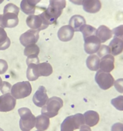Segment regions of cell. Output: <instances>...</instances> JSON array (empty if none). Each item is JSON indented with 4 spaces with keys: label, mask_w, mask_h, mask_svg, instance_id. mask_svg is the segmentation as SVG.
Here are the masks:
<instances>
[{
    "label": "cell",
    "mask_w": 123,
    "mask_h": 131,
    "mask_svg": "<svg viewBox=\"0 0 123 131\" xmlns=\"http://www.w3.org/2000/svg\"><path fill=\"white\" fill-rule=\"evenodd\" d=\"M28 26L33 30H43L49 26V23L44 17L42 13L39 15H30L26 19Z\"/></svg>",
    "instance_id": "7"
},
{
    "label": "cell",
    "mask_w": 123,
    "mask_h": 131,
    "mask_svg": "<svg viewBox=\"0 0 123 131\" xmlns=\"http://www.w3.org/2000/svg\"><path fill=\"white\" fill-rule=\"evenodd\" d=\"M39 71L40 77H48L53 73V68L48 62H42L39 64Z\"/></svg>",
    "instance_id": "26"
},
{
    "label": "cell",
    "mask_w": 123,
    "mask_h": 131,
    "mask_svg": "<svg viewBox=\"0 0 123 131\" xmlns=\"http://www.w3.org/2000/svg\"><path fill=\"white\" fill-rule=\"evenodd\" d=\"M16 105V99L10 93L0 96V112H8L13 110Z\"/></svg>",
    "instance_id": "12"
},
{
    "label": "cell",
    "mask_w": 123,
    "mask_h": 131,
    "mask_svg": "<svg viewBox=\"0 0 123 131\" xmlns=\"http://www.w3.org/2000/svg\"><path fill=\"white\" fill-rule=\"evenodd\" d=\"M100 57L97 55H94V54L89 55L86 60L87 66L91 71H98L100 70Z\"/></svg>",
    "instance_id": "22"
},
{
    "label": "cell",
    "mask_w": 123,
    "mask_h": 131,
    "mask_svg": "<svg viewBox=\"0 0 123 131\" xmlns=\"http://www.w3.org/2000/svg\"><path fill=\"white\" fill-rule=\"evenodd\" d=\"M110 53L113 56L118 55L123 51V41L117 37H114V39L109 44Z\"/></svg>",
    "instance_id": "20"
},
{
    "label": "cell",
    "mask_w": 123,
    "mask_h": 131,
    "mask_svg": "<svg viewBox=\"0 0 123 131\" xmlns=\"http://www.w3.org/2000/svg\"><path fill=\"white\" fill-rule=\"evenodd\" d=\"M32 85L28 81H23L15 84L11 88V94L16 99L26 98L31 94Z\"/></svg>",
    "instance_id": "6"
},
{
    "label": "cell",
    "mask_w": 123,
    "mask_h": 131,
    "mask_svg": "<svg viewBox=\"0 0 123 131\" xmlns=\"http://www.w3.org/2000/svg\"><path fill=\"white\" fill-rule=\"evenodd\" d=\"M39 59L38 57L28 58L26 59V64L28 65L26 77L30 81H35L40 77L39 71Z\"/></svg>",
    "instance_id": "9"
},
{
    "label": "cell",
    "mask_w": 123,
    "mask_h": 131,
    "mask_svg": "<svg viewBox=\"0 0 123 131\" xmlns=\"http://www.w3.org/2000/svg\"><path fill=\"white\" fill-rule=\"evenodd\" d=\"M112 33L114 37H117L123 41V25L113 29Z\"/></svg>",
    "instance_id": "29"
},
{
    "label": "cell",
    "mask_w": 123,
    "mask_h": 131,
    "mask_svg": "<svg viewBox=\"0 0 123 131\" xmlns=\"http://www.w3.org/2000/svg\"><path fill=\"white\" fill-rule=\"evenodd\" d=\"M3 2H4V0H0V4H2Z\"/></svg>",
    "instance_id": "38"
},
{
    "label": "cell",
    "mask_w": 123,
    "mask_h": 131,
    "mask_svg": "<svg viewBox=\"0 0 123 131\" xmlns=\"http://www.w3.org/2000/svg\"><path fill=\"white\" fill-rule=\"evenodd\" d=\"M84 50L87 53L90 55L97 53L101 46V41L96 35L89 36L84 39Z\"/></svg>",
    "instance_id": "10"
},
{
    "label": "cell",
    "mask_w": 123,
    "mask_h": 131,
    "mask_svg": "<svg viewBox=\"0 0 123 131\" xmlns=\"http://www.w3.org/2000/svg\"><path fill=\"white\" fill-rule=\"evenodd\" d=\"M96 36L100 39L101 43H105L112 37V30L105 25H101L96 29Z\"/></svg>",
    "instance_id": "18"
},
{
    "label": "cell",
    "mask_w": 123,
    "mask_h": 131,
    "mask_svg": "<svg viewBox=\"0 0 123 131\" xmlns=\"http://www.w3.org/2000/svg\"><path fill=\"white\" fill-rule=\"evenodd\" d=\"M19 8L13 3H8L4 7L3 14H0V27L14 28L19 23Z\"/></svg>",
    "instance_id": "1"
},
{
    "label": "cell",
    "mask_w": 123,
    "mask_h": 131,
    "mask_svg": "<svg viewBox=\"0 0 123 131\" xmlns=\"http://www.w3.org/2000/svg\"><path fill=\"white\" fill-rule=\"evenodd\" d=\"M112 131H123V124L121 123H116L112 127Z\"/></svg>",
    "instance_id": "34"
},
{
    "label": "cell",
    "mask_w": 123,
    "mask_h": 131,
    "mask_svg": "<svg viewBox=\"0 0 123 131\" xmlns=\"http://www.w3.org/2000/svg\"><path fill=\"white\" fill-rule=\"evenodd\" d=\"M97 53L99 57L101 58L105 56V55H109V54L111 53H110V48L108 46H106V45H101V46H100V49H99Z\"/></svg>",
    "instance_id": "30"
},
{
    "label": "cell",
    "mask_w": 123,
    "mask_h": 131,
    "mask_svg": "<svg viewBox=\"0 0 123 131\" xmlns=\"http://www.w3.org/2000/svg\"><path fill=\"white\" fill-rule=\"evenodd\" d=\"M80 31L82 33L83 39H85L89 36L96 35V28H95L93 26H90V25H85L82 26V28L80 30Z\"/></svg>",
    "instance_id": "27"
},
{
    "label": "cell",
    "mask_w": 123,
    "mask_h": 131,
    "mask_svg": "<svg viewBox=\"0 0 123 131\" xmlns=\"http://www.w3.org/2000/svg\"><path fill=\"white\" fill-rule=\"evenodd\" d=\"M69 1L75 5H81L83 0H69Z\"/></svg>",
    "instance_id": "35"
},
{
    "label": "cell",
    "mask_w": 123,
    "mask_h": 131,
    "mask_svg": "<svg viewBox=\"0 0 123 131\" xmlns=\"http://www.w3.org/2000/svg\"><path fill=\"white\" fill-rule=\"evenodd\" d=\"M8 70V64L3 59H0V75L4 74Z\"/></svg>",
    "instance_id": "33"
},
{
    "label": "cell",
    "mask_w": 123,
    "mask_h": 131,
    "mask_svg": "<svg viewBox=\"0 0 123 131\" xmlns=\"http://www.w3.org/2000/svg\"><path fill=\"white\" fill-rule=\"evenodd\" d=\"M39 38V31L30 29L21 35L19 41L23 46H28L30 45L36 44Z\"/></svg>",
    "instance_id": "11"
},
{
    "label": "cell",
    "mask_w": 123,
    "mask_h": 131,
    "mask_svg": "<svg viewBox=\"0 0 123 131\" xmlns=\"http://www.w3.org/2000/svg\"><path fill=\"white\" fill-rule=\"evenodd\" d=\"M114 85L119 93H123V79H119L115 80Z\"/></svg>",
    "instance_id": "32"
},
{
    "label": "cell",
    "mask_w": 123,
    "mask_h": 131,
    "mask_svg": "<svg viewBox=\"0 0 123 131\" xmlns=\"http://www.w3.org/2000/svg\"><path fill=\"white\" fill-rule=\"evenodd\" d=\"M82 5L84 10L90 14L97 13L101 8L100 0H83Z\"/></svg>",
    "instance_id": "17"
},
{
    "label": "cell",
    "mask_w": 123,
    "mask_h": 131,
    "mask_svg": "<svg viewBox=\"0 0 123 131\" xmlns=\"http://www.w3.org/2000/svg\"><path fill=\"white\" fill-rule=\"evenodd\" d=\"M85 124L83 114L78 113L67 117L61 125V131H74Z\"/></svg>",
    "instance_id": "5"
},
{
    "label": "cell",
    "mask_w": 123,
    "mask_h": 131,
    "mask_svg": "<svg viewBox=\"0 0 123 131\" xmlns=\"http://www.w3.org/2000/svg\"><path fill=\"white\" fill-rule=\"evenodd\" d=\"M10 40L4 28L0 27V50H5L10 46Z\"/></svg>",
    "instance_id": "25"
},
{
    "label": "cell",
    "mask_w": 123,
    "mask_h": 131,
    "mask_svg": "<svg viewBox=\"0 0 123 131\" xmlns=\"http://www.w3.org/2000/svg\"><path fill=\"white\" fill-rule=\"evenodd\" d=\"M2 83H3V80H2V79L1 78V77H0V87L2 86Z\"/></svg>",
    "instance_id": "37"
},
{
    "label": "cell",
    "mask_w": 123,
    "mask_h": 131,
    "mask_svg": "<svg viewBox=\"0 0 123 131\" xmlns=\"http://www.w3.org/2000/svg\"><path fill=\"white\" fill-rule=\"evenodd\" d=\"M40 52V48L36 44L30 45L25 47L24 54L28 58L38 57Z\"/></svg>",
    "instance_id": "24"
},
{
    "label": "cell",
    "mask_w": 123,
    "mask_h": 131,
    "mask_svg": "<svg viewBox=\"0 0 123 131\" xmlns=\"http://www.w3.org/2000/svg\"><path fill=\"white\" fill-rule=\"evenodd\" d=\"M75 34V30L71 26L65 25L61 26L58 31V37L60 41L63 42H68L72 40Z\"/></svg>",
    "instance_id": "15"
},
{
    "label": "cell",
    "mask_w": 123,
    "mask_h": 131,
    "mask_svg": "<svg viewBox=\"0 0 123 131\" xmlns=\"http://www.w3.org/2000/svg\"><path fill=\"white\" fill-rule=\"evenodd\" d=\"M41 0H22L20 4V8L22 12L27 15L34 14L35 12L36 5Z\"/></svg>",
    "instance_id": "16"
},
{
    "label": "cell",
    "mask_w": 123,
    "mask_h": 131,
    "mask_svg": "<svg viewBox=\"0 0 123 131\" xmlns=\"http://www.w3.org/2000/svg\"><path fill=\"white\" fill-rule=\"evenodd\" d=\"M111 104L118 111H123V96L120 95L111 100Z\"/></svg>",
    "instance_id": "28"
},
{
    "label": "cell",
    "mask_w": 123,
    "mask_h": 131,
    "mask_svg": "<svg viewBox=\"0 0 123 131\" xmlns=\"http://www.w3.org/2000/svg\"><path fill=\"white\" fill-rule=\"evenodd\" d=\"M12 85L8 82H3L2 86L0 87V91L3 93V94L6 93H10Z\"/></svg>",
    "instance_id": "31"
},
{
    "label": "cell",
    "mask_w": 123,
    "mask_h": 131,
    "mask_svg": "<svg viewBox=\"0 0 123 131\" xmlns=\"http://www.w3.org/2000/svg\"><path fill=\"white\" fill-rule=\"evenodd\" d=\"M64 102L61 98L57 96H53L49 98L47 103L42 107V114L46 116L48 118H53L56 116L63 107Z\"/></svg>",
    "instance_id": "4"
},
{
    "label": "cell",
    "mask_w": 123,
    "mask_h": 131,
    "mask_svg": "<svg viewBox=\"0 0 123 131\" xmlns=\"http://www.w3.org/2000/svg\"><path fill=\"white\" fill-rule=\"evenodd\" d=\"M80 131H92V130L89 126L83 125H82L81 127H80Z\"/></svg>",
    "instance_id": "36"
},
{
    "label": "cell",
    "mask_w": 123,
    "mask_h": 131,
    "mask_svg": "<svg viewBox=\"0 0 123 131\" xmlns=\"http://www.w3.org/2000/svg\"><path fill=\"white\" fill-rule=\"evenodd\" d=\"M115 59L111 54L103 57L100 60V69L101 71L106 73H110L115 68L114 66Z\"/></svg>",
    "instance_id": "14"
},
{
    "label": "cell",
    "mask_w": 123,
    "mask_h": 131,
    "mask_svg": "<svg viewBox=\"0 0 123 131\" xmlns=\"http://www.w3.org/2000/svg\"><path fill=\"white\" fill-rule=\"evenodd\" d=\"M20 116L19 127L22 131H30L35 126L36 117L32 113L30 109L22 107L19 109Z\"/></svg>",
    "instance_id": "3"
},
{
    "label": "cell",
    "mask_w": 123,
    "mask_h": 131,
    "mask_svg": "<svg viewBox=\"0 0 123 131\" xmlns=\"http://www.w3.org/2000/svg\"><path fill=\"white\" fill-rule=\"evenodd\" d=\"M95 80L100 88L103 90H107L113 86L114 84V77L110 73L104 72L99 70L95 76Z\"/></svg>",
    "instance_id": "8"
},
{
    "label": "cell",
    "mask_w": 123,
    "mask_h": 131,
    "mask_svg": "<svg viewBox=\"0 0 123 131\" xmlns=\"http://www.w3.org/2000/svg\"><path fill=\"white\" fill-rule=\"evenodd\" d=\"M0 131H4V130H3L2 129V128H0Z\"/></svg>",
    "instance_id": "39"
},
{
    "label": "cell",
    "mask_w": 123,
    "mask_h": 131,
    "mask_svg": "<svg viewBox=\"0 0 123 131\" xmlns=\"http://www.w3.org/2000/svg\"><path fill=\"white\" fill-rule=\"evenodd\" d=\"M66 6V0H50V5L42 13L49 25L56 23Z\"/></svg>",
    "instance_id": "2"
},
{
    "label": "cell",
    "mask_w": 123,
    "mask_h": 131,
    "mask_svg": "<svg viewBox=\"0 0 123 131\" xmlns=\"http://www.w3.org/2000/svg\"><path fill=\"white\" fill-rule=\"evenodd\" d=\"M50 123V118L42 114V115H39L38 116L36 117L35 127L39 130L44 131L48 128Z\"/></svg>",
    "instance_id": "23"
},
{
    "label": "cell",
    "mask_w": 123,
    "mask_h": 131,
    "mask_svg": "<svg viewBox=\"0 0 123 131\" xmlns=\"http://www.w3.org/2000/svg\"><path fill=\"white\" fill-rule=\"evenodd\" d=\"M49 98L47 94V91L44 86H39L33 96V102L36 106L42 107L46 105Z\"/></svg>",
    "instance_id": "13"
},
{
    "label": "cell",
    "mask_w": 123,
    "mask_h": 131,
    "mask_svg": "<svg viewBox=\"0 0 123 131\" xmlns=\"http://www.w3.org/2000/svg\"><path fill=\"white\" fill-rule=\"evenodd\" d=\"M36 131H42V130H36Z\"/></svg>",
    "instance_id": "40"
},
{
    "label": "cell",
    "mask_w": 123,
    "mask_h": 131,
    "mask_svg": "<svg viewBox=\"0 0 123 131\" xmlns=\"http://www.w3.org/2000/svg\"><path fill=\"white\" fill-rule=\"evenodd\" d=\"M86 25V21L82 16L75 15L70 19L69 25L72 27L75 31H80L83 25Z\"/></svg>",
    "instance_id": "21"
},
{
    "label": "cell",
    "mask_w": 123,
    "mask_h": 131,
    "mask_svg": "<svg viewBox=\"0 0 123 131\" xmlns=\"http://www.w3.org/2000/svg\"><path fill=\"white\" fill-rule=\"evenodd\" d=\"M85 123L89 127H94L98 123L100 115L94 111H87L83 114Z\"/></svg>",
    "instance_id": "19"
}]
</instances>
